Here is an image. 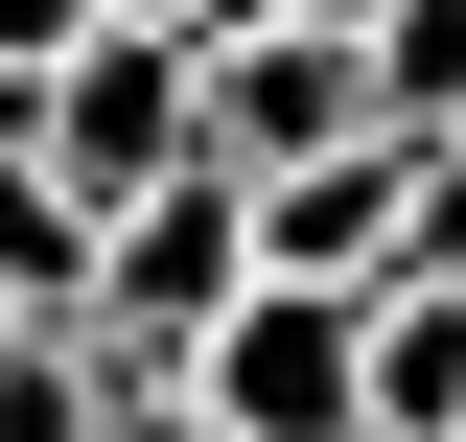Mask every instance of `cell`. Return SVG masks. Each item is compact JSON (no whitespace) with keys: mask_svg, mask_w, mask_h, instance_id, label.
<instances>
[{"mask_svg":"<svg viewBox=\"0 0 466 442\" xmlns=\"http://www.w3.org/2000/svg\"><path fill=\"white\" fill-rule=\"evenodd\" d=\"M164 396H187L210 442H350V303H280V279H257Z\"/></svg>","mask_w":466,"mask_h":442,"instance_id":"cell-2","label":"cell"},{"mask_svg":"<svg viewBox=\"0 0 466 442\" xmlns=\"http://www.w3.org/2000/svg\"><path fill=\"white\" fill-rule=\"evenodd\" d=\"M70 47H94V0H0V94H47Z\"/></svg>","mask_w":466,"mask_h":442,"instance_id":"cell-5","label":"cell"},{"mask_svg":"<svg viewBox=\"0 0 466 442\" xmlns=\"http://www.w3.org/2000/svg\"><path fill=\"white\" fill-rule=\"evenodd\" d=\"M94 442H210V419H187V396H140V419H94Z\"/></svg>","mask_w":466,"mask_h":442,"instance_id":"cell-7","label":"cell"},{"mask_svg":"<svg viewBox=\"0 0 466 442\" xmlns=\"http://www.w3.org/2000/svg\"><path fill=\"white\" fill-rule=\"evenodd\" d=\"M233 233H257L280 303H397V140H327V164L233 186Z\"/></svg>","mask_w":466,"mask_h":442,"instance_id":"cell-3","label":"cell"},{"mask_svg":"<svg viewBox=\"0 0 466 442\" xmlns=\"http://www.w3.org/2000/svg\"><path fill=\"white\" fill-rule=\"evenodd\" d=\"M116 396H94V349L70 326H0V442H94Z\"/></svg>","mask_w":466,"mask_h":442,"instance_id":"cell-4","label":"cell"},{"mask_svg":"<svg viewBox=\"0 0 466 442\" xmlns=\"http://www.w3.org/2000/svg\"><path fill=\"white\" fill-rule=\"evenodd\" d=\"M24 186H47L70 233H116L140 186H187V47L164 24H94V47L24 94Z\"/></svg>","mask_w":466,"mask_h":442,"instance_id":"cell-1","label":"cell"},{"mask_svg":"<svg viewBox=\"0 0 466 442\" xmlns=\"http://www.w3.org/2000/svg\"><path fill=\"white\" fill-rule=\"evenodd\" d=\"M257 24H303V47H350V24H373V0H257Z\"/></svg>","mask_w":466,"mask_h":442,"instance_id":"cell-6","label":"cell"}]
</instances>
